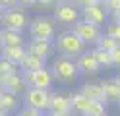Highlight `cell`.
I'll list each match as a JSON object with an SVG mask.
<instances>
[{
    "label": "cell",
    "mask_w": 120,
    "mask_h": 116,
    "mask_svg": "<svg viewBox=\"0 0 120 116\" xmlns=\"http://www.w3.org/2000/svg\"><path fill=\"white\" fill-rule=\"evenodd\" d=\"M99 2H103V4H105V2H107V0H99Z\"/></svg>",
    "instance_id": "cell-41"
},
{
    "label": "cell",
    "mask_w": 120,
    "mask_h": 116,
    "mask_svg": "<svg viewBox=\"0 0 120 116\" xmlns=\"http://www.w3.org/2000/svg\"><path fill=\"white\" fill-rule=\"evenodd\" d=\"M74 4H76L79 10H85V8H89V6L99 4V0H74Z\"/></svg>",
    "instance_id": "cell-26"
},
{
    "label": "cell",
    "mask_w": 120,
    "mask_h": 116,
    "mask_svg": "<svg viewBox=\"0 0 120 116\" xmlns=\"http://www.w3.org/2000/svg\"><path fill=\"white\" fill-rule=\"evenodd\" d=\"M95 46H99V49H105V50L112 52L114 49H118V46H120V43L116 41V39H112V37H109V35H105V33H103V37L99 39V43H97Z\"/></svg>",
    "instance_id": "cell-23"
},
{
    "label": "cell",
    "mask_w": 120,
    "mask_h": 116,
    "mask_svg": "<svg viewBox=\"0 0 120 116\" xmlns=\"http://www.w3.org/2000/svg\"><path fill=\"white\" fill-rule=\"evenodd\" d=\"M76 66L79 70V75H95L101 72V64L97 62L93 50H85L76 58Z\"/></svg>",
    "instance_id": "cell-10"
},
{
    "label": "cell",
    "mask_w": 120,
    "mask_h": 116,
    "mask_svg": "<svg viewBox=\"0 0 120 116\" xmlns=\"http://www.w3.org/2000/svg\"><path fill=\"white\" fill-rule=\"evenodd\" d=\"M81 19H85L89 23H93V25L105 29V25L110 21V12L107 10V6L103 2H99L95 6H89L85 10H81Z\"/></svg>",
    "instance_id": "cell-9"
},
{
    "label": "cell",
    "mask_w": 120,
    "mask_h": 116,
    "mask_svg": "<svg viewBox=\"0 0 120 116\" xmlns=\"http://www.w3.org/2000/svg\"><path fill=\"white\" fill-rule=\"evenodd\" d=\"M2 89L12 91V93H16V95H23V93H25L29 87H27V83L23 81V77H21V70H16V72L4 75Z\"/></svg>",
    "instance_id": "cell-13"
},
{
    "label": "cell",
    "mask_w": 120,
    "mask_h": 116,
    "mask_svg": "<svg viewBox=\"0 0 120 116\" xmlns=\"http://www.w3.org/2000/svg\"><path fill=\"white\" fill-rule=\"evenodd\" d=\"M70 95H72V112L85 114L87 108H89V105H91V101H89V99L83 95V93H79V91L70 93Z\"/></svg>",
    "instance_id": "cell-20"
},
{
    "label": "cell",
    "mask_w": 120,
    "mask_h": 116,
    "mask_svg": "<svg viewBox=\"0 0 120 116\" xmlns=\"http://www.w3.org/2000/svg\"><path fill=\"white\" fill-rule=\"evenodd\" d=\"M25 49H27V52L35 54V56H41L45 60H49L56 50L54 49V41H47V39H29Z\"/></svg>",
    "instance_id": "cell-11"
},
{
    "label": "cell",
    "mask_w": 120,
    "mask_h": 116,
    "mask_svg": "<svg viewBox=\"0 0 120 116\" xmlns=\"http://www.w3.org/2000/svg\"><path fill=\"white\" fill-rule=\"evenodd\" d=\"M47 112L52 114V116H60V114L72 112V95H66V93H52L50 105H49Z\"/></svg>",
    "instance_id": "cell-12"
},
{
    "label": "cell",
    "mask_w": 120,
    "mask_h": 116,
    "mask_svg": "<svg viewBox=\"0 0 120 116\" xmlns=\"http://www.w3.org/2000/svg\"><path fill=\"white\" fill-rule=\"evenodd\" d=\"M41 68H47V60L41 58V56H35L31 52H27L23 62L19 64L21 72H35V70H41Z\"/></svg>",
    "instance_id": "cell-18"
},
{
    "label": "cell",
    "mask_w": 120,
    "mask_h": 116,
    "mask_svg": "<svg viewBox=\"0 0 120 116\" xmlns=\"http://www.w3.org/2000/svg\"><path fill=\"white\" fill-rule=\"evenodd\" d=\"M56 19L49 18V15H35L31 18V23L27 27V33L31 39H47V41H54L56 39Z\"/></svg>",
    "instance_id": "cell-3"
},
{
    "label": "cell",
    "mask_w": 120,
    "mask_h": 116,
    "mask_svg": "<svg viewBox=\"0 0 120 116\" xmlns=\"http://www.w3.org/2000/svg\"><path fill=\"white\" fill-rule=\"evenodd\" d=\"M110 21H114V23H120V12H114V14H110Z\"/></svg>",
    "instance_id": "cell-32"
},
{
    "label": "cell",
    "mask_w": 120,
    "mask_h": 116,
    "mask_svg": "<svg viewBox=\"0 0 120 116\" xmlns=\"http://www.w3.org/2000/svg\"><path fill=\"white\" fill-rule=\"evenodd\" d=\"M0 56H2V46H0Z\"/></svg>",
    "instance_id": "cell-40"
},
{
    "label": "cell",
    "mask_w": 120,
    "mask_h": 116,
    "mask_svg": "<svg viewBox=\"0 0 120 116\" xmlns=\"http://www.w3.org/2000/svg\"><path fill=\"white\" fill-rule=\"evenodd\" d=\"M43 116H52V114H49V112H45V114H43Z\"/></svg>",
    "instance_id": "cell-39"
},
{
    "label": "cell",
    "mask_w": 120,
    "mask_h": 116,
    "mask_svg": "<svg viewBox=\"0 0 120 116\" xmlns=\"http://www.w3.org/2000/svg\"><path fill=\"white\" fill-rule=\"evenodd\" d=\"M18 70V66L14 64V62H10V60H6L4 56H0V74H12V72H16Z\"/></svg>",
    "instance_id": "cell-25"
},
{
    "label": "cell",
    "mask_w": 120,
    "mask_h": 116,
    "mask_svg": "<svg viewBox=\"0 0 120 116\" xmlns=\"http://www.w3.org/2000/svg\"><path fill=\"white\" fill-rule=\"evenodd\" d=\"M93 54H95L97 62L101 64V68H105V70L114 68V64H112V54H110L109 50H105V49H99V46H95V49H93Z\"/></svg>",
    "instance_id": "cell-21"
},
{
    "label": "cell",
    "mask_w": 120,
    "mask_h": 116,
    "mask_svg": "<svg viewBox=\"0 0 120 116\" xmlns=\"http://www.w3.org/2000/svg\"><path fill=\"white\" fill-rule=\"evenodd\" d=\"M0 31H2V27H0Z\"/></svg>",
    "instance_id": "cell-43"
},
{
    "label": "cell",
    "mask_w": 120,
    "mask_h": 116,
    "mask_svg": "<svg viewBox=\"0 0 120 116\" xmlns=\"http://www.w3.org/2000/svg\"><path fill=\"white\" fill-rule=\"evenodd\" d=\"M0 116H6V114H4V110H2V108H0Z\"/></svg>",
    "instance_id": "cell-38"
},
{
    "label": "cell",
    "mask_w": 120,
    "mask_h": 116,
    "mask_svg": "<svg viewBox=\"0 0 120 116\" xmlns=\"http://www.w3.org/2000/svg\"><path fill=\"white\" fill-rule=\"evenodd\" d=\"M29 23H31V18L27 15L25 8L23 6H18V8H12V10H6L2 27L16 29V31H25L29 27Z\"/></svg>",
    "instance_id": "cell-6"
},
{
    "label": "cell",
    "mask_w": 120,
    "mask_h": 116,
    "mask_svg": "<svg viewBox=\"0 0 120 116\" xmlns=\"http://www.w3.org/2000/svg\"><path fill=\"white\" fill-rule=\"evenodd\" d=\"M0 93H2V87H0Z\"/></svg>",
    "instance_id": "cell-42"
},
{
    "label": "cell",
    "mask_w": 120,
    "mask_h": 116,
    "mask_svg": "<svg viewBox=\"0 0 120 116\" xmlns=\"http://www.w3.org/2000/svg\"><path fill=\"white\" fill-rule=\"evenodd\" d=\"M110 54H112V64H114V68L120 70V46H118V49H114Z\"/></svg>",
    "instance_id": "cell-30"
},
{
    "label": "cell",
    "mask_w": 120,
    "mask_h": 116,
    "mask_svg": "<svg viewBox=\"0 0 120 116\" xmlns=\"http://www.w3.org/2000/svg\"><path fill=\"white\" fill-rule=\"evenodd\" d=\"M25 35L23 31H16V29H6L2 27L0 31V46H25Z\"/></svg>",
    "instance_id": "cell-14"
},
{
    "label": "cell",
    "mask_w": 120,
    "mask_h": 116,
    "mask_svg": "<svg viewBox=\"0 0 120 116\" xmlns=\"http://www.w3.org/2000/svg\"><path fill=\"white\" fill-rule=\"evenodd\" d=\"M50 97H52V91H50V89H37V87H29V89L23 93V95H21V101H23V106L33 108V110L45 114V112L49 110Z\"/></svg>",
    "instance_id": "cell-4"
},
{
    "label": "cell",
    "mask_w": 120,
    "mask_h": 116,
    "mask_svg": "<svg viewBox=\"0 0 120 116\" xmlns=\"http://www.w3.org/2000/svg\"><path fill=\"white\" fill-rule=\"evenodd\" d=\"M101 87L107 95L109 103H120V83L114 79V77H107V79H101Z\"/></svg>",
    "instance_id": "cell-17"
},
{
    "label": "cell",
    "mask_w": 120,
    "mask_h": 116,
    "mask_svg": "<svg viewBox=\"0 0 120 116\" xmlns=\"http://www.w3.org/2000/svg\"><path fill=\"white\" fill-rule=\"evenodd\" d=\"M105 6H107V10H109L110 14L120 12V0H107V2H105Z\"/></svg>",
    "instance_id": "cell-28"
},
{
    "label": "cell",
    "mask_w": 120,
    "mask_h": 116,
    "mask_svg": "<svg viewBox=\"0 0 120 116\" xmlns=\"http://www.w3.org/2000/svg\"><path fill=\"white\" fill-rule=\"evenodd\" d=\"M60 116H74V112H66V114H60Z\"/></svg>",
    "instance_id": "cell-37"
},
{
    "label": "cell",
    "mask_w": 120,
    "mask_h": 116,
    "mask_svg": "<svg viewBox=\"0 0 120 116\" xmlns=\"http://www.w3.org/2000/svg\"><path fill=\"white\" fill-rule=\"evenodd\" d=\"M72 31H74V33H76L87 46H89V45H97V43H99V39L103 37V29L97 27V25H93V23H89V21H85V19H79L78 23H74V25H72Z\"/></svg>",
    "instance_id": "cell-8"
},
{
    "label": "cell",
    "mask_w": 120,
    "mask_h": 116,
    "mask_svg": "<svg viewBox=\"0 0 120 116\" xmlns=\"http://www.w3.org/2000/svg\"><path fill=\"white\" fill-rule=\"evenodd\" d=\"M25 54H27V49H25V46H4V49H2V56H4L6 60L14 62L18 68H19L21 62H23Z\"/></svg>",
    "instance_id": "cell-19"
},
{
    "label": "cell",
    "mask_w": 120,
    "mask_h": 116,
    "mask_svg": "<svg viewBox=\"0 0 120 116\" xmlns=\"http://www.w3.org/2000/svg\"><path fill=\"white\" fill-rule=\"evenodd\" d=\"M52 18L56 19L58 25L70 27L81 19V10L74 2H60L52 8Z\"/></svg>",
    "instance_id": "cell-5"
},
{
    "label": "cell",
    "mask_w": 120,
    "mask_h": 116,
    "mask_svg": "<svg viewBox=\"0 0 120 116\" xmlns=\"http://www.w3.org/2000/svg\"><path fill=\"white\" fill-rule=\"evenodd\" d=\"M114 79H116V81H118V83H120V70H118V74H116V75H114Z\"/></svg>",
    "instance_id": "cell-35"
},
{
    "label": "cell",
    "mask_w": 120,
    "mask_h": 116,
    "mask_svg": "<svg viewBox=\"0 0 120 116\" xmlns=\"http://www.w3.org/2000/svg\"><path fill=\"white\" fill-rule=\"evenodd\" d=\"M83 116H107V103H101V101H91L87 112Z\"/></svg>",
    "instance_id": "cell-22"
},
{
    "label": "cell",
    "mask_w": 120,
    "mask_h": 116,
    "mask_svg": "<svg viewBox=\"0 0 120 116\" xmlns=\"http://www.w3.org/2000/svg\"><path fill=\"white\" fill-rule=\"evenodd\" d=\"M33 2L35 0H18V4L23 6V8H33Z\"/></svg>",
    "instance_id": "cell-31"
},
{
    "label": "cell",
    "mask_w": 120,
    "mask_h": 116,
    "mask_svg": "<svg viewBox=\"0 0 120 116\" xmlns=\"http://www.w3.org/2000/svg\"><path fill=\"white\" fill-rule=\"evenodd\" d=\"M85 43L74 33V31H60L54 39V49L58 54H64V56L70 58H78L81 52H85Z\"/></svg>",
    "instance_id": "cell-2"
},
{
    "label": "cell",
    "mask_w": 120,
    "mask_h": 116,
    "mask_svg": "<svg viewBox=\"0 0 120 116\" xmlns=\"http://www.w3.org/2000/svg\"><path fill=\"white\" fill-rule=\"evenodd\" d=\"M56 4H60V2H74V0H54Z\"/></svg>",
    "instance_id": "cell-34"
},
{
    "label": "cell",
    "mask_w": 120,
    "mask_h": 116,
    "mask_svg": "<svg viewBox=\"0 0 120 116\" xmlns=\"http://www.w3.org/2000/svg\"><path fill=\"white\" fill-rule=\"evenodd\" d=\"M118 106H120V103H118Z\"/></svg>",
    "instance_id": "cell-44"
},
{
    "label": "cell",
    "mask_w": 120,
    "mask_h": 116,
    "mask_svg": "<svg viewBox=\"0 0 120 116\" xmlns=\"http://www.w3.org/2000/svg\"><path fill=\"white\" fill-rule=\"evenodd\" d=\"M4 14H6V12L0 8V27H2V21H4Z\"/></svg>",
    "instance_id": "cell-33"
},
{
    "label": "cell",
    "mask_w": 120,
    "mask_h": 116,
    "mask_svg": "<svg viewBox=\"0 0 120 116\" xmlns=\"http://www.w3.org/2000/svg\"><path fill=\"white\" fill-rule=\"evenodd\" d=\"M2 83H4V74H0V87H2Z\"/></svg>",
    "instance_id": "cell-36"
},
{
    "label": "cell",
    "mask_w": 120,
    "mask_h": 116,
    "mask_svg": "<svg viewBox=\"0 0 120 116\" xmlns=\"http://www.w3.org/2000/svg\"><path fill=\"white\" fill-rule=\"evenodd\" d=\"M21 77L27 83V87H37V89H52L54 77L49 68H41L35 72H21Z\"/></svg>",
    "instance_id": "cell-7"
},
{
    "label": "cell",
    "mask_w": 120,
    "mask_h": 116,
    "mask_svg": "<svg viewBox=\"0 0 120 116\" xmlns=\"http://www.w3.org/2000/svg\"><path fill=\"white\" fill-rule=\"evenodd\" d=\"M18 0H0V8L6 12V10H12V8H18Z\"/></svg>",
    "instance_id": "cell-29"
},
{
    "label": "cell",
    "mask_w": 120,
    "mask_h": 116,
    "mask_svg": "<svg viewBox=\"0 0 120 116\" xmlns=\"http://www.w3.org/2000/svg\"><path fill=\"white\" fill-rule=\"evenodd\" d=\"M16 116H43V114H41V112H37V110H33V108L23 106V108H19V110L16 112Z\"/></svg>",
    "instance_id": "cell-27"
},
{
    "label": "cell",
    "mask_w": 120,
    "mask_h": 116,
    "mask_svg": "<svg viewBox=\"0 0 120 116\" xmlns=\"http://www.w3.org/2000/svg\"><path fill=\"white\" fill-rule=\"evenodd\" d=\"M19 105H21L19 95H16V93H12V91L2 89V93H0V108L4 110L6 116L12 114V112H18V110H19Z\"/></svg>",
    "instance_id": "cell-15"
},
{
    "label": "cell",
    "mask_w": 120,
    "mask_h": 116,
    "mask_svg": "<svg viewBox=\"0 0 120 116\" xmlns=\"http://www.w3.org/2000/svg\"><path fill=\"white\" fill-rule=\"evenodd\" d=\"M103 33H105V35H109V37H112V39H116V41L120 43V23H114V21H109L107 25H105V29H103Z\"/></svg>",
    "instance_id": "cell-24"
},
{
    "label": "cell",
    "mask_w": 120,
    "mask_h": 116,
    "mask_svg": "<svg viewBox=\"0 0 120 116\" xmlns=\"http://www.w3.org/2000/svg\"><path fill=\"white\" fill-rule=\"evenodd\" d=\"M49 70L52 72L54 81L56 83H62V85H72V83H76L78 77H79V70L76 66V58L64 56V54L52 56Z\"/></svg>",
    "instance_id": "cell-1"
},
{
    "label": "cell",
    "mask_w": 120,
    "mask_h": 116,
    "mask_svg": "<svg viewBox=\"0 0 120 116\" xmlns=\"http://www.w3.org/2000/svg\"><path fill=\"white\" fill-rule=\"evenodd\" d=\"M78 91L83 93L89 101H101V103H109V101H107V95H105V91H103V87H101V83L85 81Z\"/></svg>",
    "instance_id": "cell-16"
}]
</instances>
